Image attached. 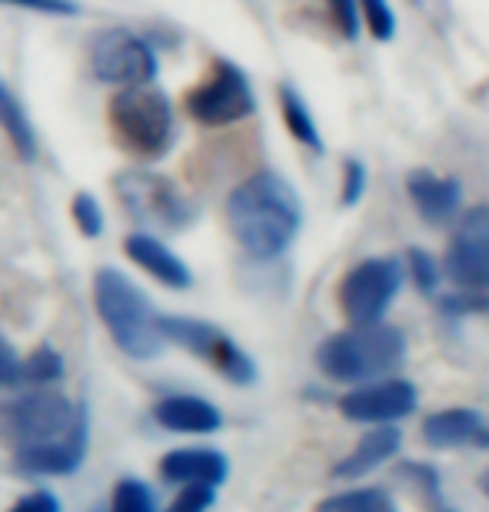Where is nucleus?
Masks as SVG:
<instances>
[{
	"instance_id": "7",
	"label": "nucleus",
	"mask_w": 489,
	"mask_h": 512,
	"mask_svg": "<svg viewBox=\"0 0 489 512\" xmlns=\"http://www.w3.org/2000/svg\"><path fill=\"white\" fill-rule=\"evenodd\" d=\"M160 333L167 343H177L193 356L207 360L220 376H227L230 383L250 386L257 380V366L227 333L203 320H187V316H160Z\"/></svg>"
},
{
	"instance_id": "8",
	"label": "nucleus",
	"mask_w": 489,
	"mask_h": 512,
	"mask_svg": "<svg viewBox=\"0 0 489 512\" xmlns=\"http://www.w3.org/2000/svg\"><path fill=\"white\" fill-rule=\"evenodd\" d=\"M183 107H187V114L197 124L227 127L253 114V87L243 77L240 67L227 64V60H217L210 67V74L187 94Z\"/></svg>"
},
{
	"instance_id": "32",
	"label": "nucleus",
	"mask_w": 489,
	"mask_h": 512,
	"mask_svg": "<svg viewBox=\"0 0 489 512\" xmlns=\"http://www.w3.org/2000/svg\"><path fill=\"white\" fill-rule=\"evenodd\" d=\"M333 10V20L336 27H340V34L346 40L356 37V20H360V10H356V0H326Z\"/></svg>"
},
{
	"instance_id": "12",
	"label": "nucleus",
	"mask_w": 489,
	"mask_h": 512,
	"mask_svg": "<svg viewBox=\"0 0 489 512\" xmlns=\"http://www.w3.org/2000/svg\"><path fill=\"white\" fill-rule=\"evenodd\" d=\"M420 396L416 386L406 380H376L360 389H350L340 399V413L350 423H370V426H393L396 419L410 416Z\"/></svg>"
},
{
	"instance_id": "22",
	"label": "nucleus",
	"mask_w": 489,
	"mask_h": 512,
	"mask_svg": "<svg viewBox=\"0 0 489 512\" xmlns=\"http://www.w3.org/2000/svg\"><path fill=\"white\" fill-rule=\"evenodd\" d=\"M280 110H283V120H287V130L297 137L300 143H307V147L313 150H320L323 143H320V133H317V124H313V117H310V110L303 107V100L300 94L293 87L283 84L280 87Z\"/></svg>"
},
{
	"instance_id": "37",
	"label": "nucleus",
	"mask_w": 489,
	"mask_h": 512,
	"mask_svg": "<svg viewBox=\"0 0 489 512\" xmlns=\"http://www.w3.org/2000/svg\"><path fill=\"white\" fill-rule=\"evenodd\" d=\"M443 512H453V509H443Z\"/></svg>"
},
{
	"instance_id": "15",
	"label": "nucleus",
	"mask_w": 489,
	"mask_h": 512,
	"mask_svg": "<svg viewBox=\"0 0 489 512\" xmlns=\"http://www.w3.org/2000/svg\"><path fill=\"white\" fill-rule=\"evenodd\" d=\"M406 190H410V200H413V207L420 210V217L430 223L453 220L463 200L460 183L453 177H436L430 170H413L410 177H406Z\"/></svg>"
},
{
	"instance_id": "13",
	"label": "nucleus",
	"mask_w": 489,
	"mask_h": 512,
	"mask_svg": "<svg viewBox=\"0 0 489 512\" xmlns=\"http://www.w3.org/2000/svg\"><path fill=\"white\" fill-rule=\"evenodd\" d=\"M87 443H90V419L84 413L80 416V423L70 429L64 439H54V443H44V446L17 449L14 459H17L20 469H27V473L67 476V473H77V466L84 463Z\"/></svg>"
},
{
	"instance_id": "27",
	"label": "nucleus",
	"mask_w": 489,
	"mask_h": 512,
	"mask_svg": "<svg viewBox=\"0 0 489 512\" xmlns=\"http://www.w3.org/2000/svg\"><path fill=\"white\" fill-rule=\"evenodd\" d=\"M213 489L217 486H207V483H190L180 489V496L173 499V503L167 506V512H207L213 506Z\"/></svg>"
},
{
	"instance_id": "34",
	"label": "nucleus",
	"mask_w": 489,
	"mask_h": 512,
	"mask_svg": "<svg viewBox=\"0 0 489 512\" xmlns=\"http://www.w3.org/2000/svg\"><path fill=\"white\" fill-rule=\"evenodd\" d=\"M10 512H60V503H57L54 493L40 489V493H30V496L20 499V503L10 509Z\"/></svg>"
},
{
	"instance_id": "17",
	"label": "nucleus",
	"mask_w": 489,
	"mask_h": 512,
	"mask_svg": "<svg viewBox=\"0 0 489 512\" xmlns=\"http://www.w3.org/2000/svg\"><path fill=\"white\" fill-rule=\"evenodd\" d=\"M154 419L170 429V433H193V436H207L217 433L223 426L220 409L207 403L200 396H167L154 406Z\"/></svg>"
},
{
	"instance_id": "18",
	"label": "nucleus",
	"mask_w": 489,
	"mask_h": 512,
	"mask_svg": "<svg viewBox=\"0 0 489 512\" xmlns=\"http://www.w3.org/2000/svg\"><path fill=\"white\" fill-rule=\"evenodd\" d=\"M400 446H403V433L396 426H373L370 433L356 443L353 453L336 463L333 476L336 479H360L366 473H373V469H380L383 463H390V459L400 453Z\"/></svg>"
},
{
	"instance_id": "26",
	"label": "nucleus",
	"mask_w": 489,
	"mask_h": 512,
	"mask_svg": "<svg viewBox=\"0 0 489 512\" xmlns=\"http://www.w3.org/2000/svg\"><path fill=\"white\" fill-rule=\"evenodd\" d=\"M406 266H410V276H413L416 290H420V293H433L436 290V283H440V270H436L430 253L410 250V253H406Z\"/></svg>"
},
{
	"instance_id": "25",
	"label": "nucleus",
	"mask_w": 489,
	"mask_h": 512,
	"mask_svg": "<svg viewBox=\"0 0 489 512\" xmlns=\"http://www.w3.org/2000/svg\"><path fill=\"white\" fill-rule=\"evenodd\" d=\"M70 213H74V223L84 237H100L104 233V213H100V203L90 193H77L74 203H70Z\"/></svg>"
},
{
	"instance_id": "23",
	"label": "nucleus",
	"mask_w": 489,
	"mask_h": 512,
	"mask_svg": "<svg viewBox=\"0 0 489 512\" xmlns=\"http://www.w3.org/2000/svg\"><path fill=\"white\" fill-rule=\"evenodd\" d=\"M60 376H64V360H60V353H54L50 346H37V350L20 363V383L47 386V383H57Z\"/></svg>"
},
{
	"instance_id": "14",
	"label": "nucleus",
	"mask_w": 489,
	"mask_h": 512,
	"mask_svg": "<svg viewBox=\"0 0 489 512\" xmlns=\"http://www.w3.org/2000/svg\"><path fill=\"white\" fill-rule=\"evenodd\" d=\"M124 250L140 270L157 276V280L163 286H170V290H187V286L193 283L187 263H183L167 243H160L154 233H130V237L124 240Z\"/></svg>"
},
{
	"instance_id": "3",
	"label": "nucleus",
	"mask_w": 489,
	"mask_h": 512,
	"mask_svg": "<svg viewBox=\"0 0 489 512\" xmlns=\"http://www.w3.org/2000/svg\"><path fill=\"white\" fill-rule=\"evenodd\" d=\"M94 303L114 343L134 360H154L167 346L160 333V316L150 306L147 293L134 280L107 266L94 273Z\"/></svg>"
},
{
	"instance_id": "9",
	"label": "nucleus",
	"mask_w": 489,
	"mask_h": 512,
	"mask_svg": "<svg viewBox=\"0 0 489 512\" xmlns=\"http://www.w3.org/2000/svg\"><path fill=\"white\" fill-rule=\"evenodd\" d=\"M90 70L114 87H144L157 77V57L137 34L124 27L100 30L90 44Z\"/></svg>"
},
{
	"instance_id": "31",
	"label": "nucleus",
	"mask_w": 489,
	"mask_h": 512,
	"mask_svg": "<svg viewBox=\"0 0 489 512\" xmlns=\"http://www.w3.org/2000/svg\"><path fill=\"white\" fill-rule=\"evenodd\" d=\"M0 4L27 7V10H37V14H47V17H70L80 10L74 0H0Z\"/></svg>"
},
{
	"instance_id": "2",
	"label": "nucleus",
	"mask_w": 489,
	"mask_h": 512,
	"mask_svg": "<svg viewBox=\"0 0 489 512\" xmlns=\"http://www.w3.org/2000/svg\"><path fill=\"white\" fill-rule=\"evenodd\" d=\"M406 356V340L396 326H353L333 333L317 346V366L333 383H376L393 373Z\"/></svg>"
},
{
	"instance_id": "35",
	"label": "nucleus",
	"mask_w": 489,
	"mask_h": 512,
	"mask_svg": "<svg viewBox=\"0 0 489 512\" xmlns=\"http://www.w3.org/2000/svg\"><path fill=\"white\" fill-rule=\"evenodd\" d=\"M476 446H489V429H483L480 439H476Z\"/></svg>"
},
{
	"instance_id": "11",
	"label": "nucleus",
	"mask_w": 489,
	"mask_h": 512,
	"mask_svg": "<svg viewBox=\"0 0 489 512\" xmlns=\"http://www.w3.org/2000/svg\"><path fill=\"white\" fill-rule=\"evenodd\" d=\"M117 193L124 207L134 213L140 223H154V227H183L187 223V203L173 190V183L150 177V173H120Z\"/></svg>"
},
{
	"instance_id": "33",
	"label": "nucleus",
	"mask_w": 489,
	"mask_h": 512,
	"mask_svg": "<svg viewBox=\"0 0 489 512\" xmlns=\"http://www.w3.org/2000/svg\"><path fill=\"white\" fill-rule=\"evenodd\" d=\"M20 356L14 353V346H10L4 336H0V386H14L20 383Z\"/></svg>"
},
{
	"instance_id": "19",
	"label": "nucleus",
	"mask_w": 489,
	"mask_h": 512,
	"mask_svg": "<svg viewBox=\"0 0 489 512\" xmlns=\"http://www.w3.org/2000/svg\"><path fill=\"white\" fill-rule=\"evenodd\" d=\"M483 416L476 409L456 406V409H443V413H433L423 419V439L433 449H453V446H466L476 443L483 433Z\"/></svg>"
},
{
	"instance_id": "20",
	"label": "nucleus",
	"mask_w": 489,
	"mask_h": 512,
	"mask_svg": "<svg viewBox=\"0 0 489 512\" xmlns=\"http://www.w3.org/2000/svg\"><path fill=\"white\" fill-rule=\"evenodd\" d=\"M0 127L14 143L17 157L20 160H34L37 157V137H34V127H30L27 114L20 110L17 97L10 94V87L0 80Z\"/></svg>"
},
{
	"instance_id": "1",
	"label": "nucleus",
	"mask_w": 489,
	"mask_h": 512,
	"mask_svg": "<svg viewBox=\"0 0 489 512\" xmlns=\"http://www.w3.org/2000/svg\"><path fill=\"white\" fill-rule=\"evenodd\" d=\"M300 223V197L280 173H253L227 200V227L233 240L260 260L287 250L297 240Z\"/></svg>"
},
{
	"instance_id": "10",
	"label": "nucleus",
	"mask_w": 489,
	"mask_h": 512,
	"mask_svg": "<svg viewBox=\"0 0 489 512\" xmlns=\"http://www.w3.org/2000/svg\"><path fill=\"white\" fill-rule=\"evenodd\" d=\"M446 280L460 290H489V203L466 210L443 256Z\"/></svg>"
},
{
	"instance_id": "16",
	"label": "nucleus",
	"mask_w": 489,
	"mask_h": 512,
	"mask_svg": "<svg viewBox=\"0 0 489 512\" xmlns=\"http://www.w3.org/2000/svg\"><path fill=\"white\" fill-rule=\"evenodd\" d=\"M227 456L217 453V449H173L160 459V476L167 483H207V486H220L227 479Z\"/></svg>"
},
{
	"instance_id": "24",
	"label": "nucleus",
	"mask_w": 489,
	"mask_h": 512,
	"mask_svg": "<svg viewBox=\"0 0 489 512\" xmlns=\"http://www.w3.org/2000/svg\"><path fill=\"white\" fill-rule=\"evenodd\" d=\"M110 512H157L154 493H150L147 483H140V479H120L114 489Z\"/></svg>"
},
{
	"instance_id": "21",
	"label": "nucleus",
	"mask_w": 489,
	"mask_h": 512,
	"mask_svg": "<svg viewBox=\"0 0 489 512\" xmlns=\"http://www.w3.org/2000/svg\"><path fill=\"white\" fill-rule=\"evenodd\" d=\"M313 512H396V503L383 489H350V493L326 496Z\"/></svg>"
},
{
	"instance_id": "4",
	"label": "nucleus",
	"mask_w": 489,
	"mask_h": 512,
	"mask_svg": "<svg viewBox=\"0 0 489 512\" xmlns=\"http://www.w3.org/2000/svg\"><path fill=\"white\" fill-rule=\"evenodd\" d=\"M114 140L134 157L157 160L173 143L170 100L147 87H124L107 107Z\"/></svg>"
},
{
	"instance_id": "29",
	"label": "nucleus",
	"mask_w": 489,
	"mask_h": 512,
	"mask_svg": "<svg viewBox=\"0 0 489 512\" xmlns=\"http://www.w3.org/2000/svg\"><path fill=\"white\" fill-rule=\"evenodd\" d=\"M396 476L406 479L410 486H416L426 499H440V479H436V473L430 466H420V463H403L400 469H396Z\"/></svg>"
},
{
	"instance_id": "28",
	"label": "nucleus",
	"mask_w": 489,
	"mask_h": 512,
	"mask_svg": "<svg viewBox=\"0 0 489 512\" xmlns=\"http://www.w3.org/2000/svg\"><path fill=\"white\" fill-rule=\"evenodd\" d=\"M363 17L376 40H390L396 34V17L386 0H363Z\"/></svg>"
},
{
	"instance_id": "6",
	"label": "nucleus",
	"mask_w": 489,
	"mask_h": 512,
	"mask_svg": "<svg viewBox=\"0 0 489 512\" xmlns=\"http://www.w3.org/2000/svg\"><path fill=\"white\" fill-rule=\"evenodd\" d=\"M403 266L393 256H373L356 263L340 283V310L350 326H376L390 310L393 296L400 293Z\"/></svg>"
},
{
	"instance_id": "5",
	"label": "nucleus",
	"mask_w": 489,
	"mask_h": 512,
	"mask_svg": "<svg viewBox=\"0 0 489 512\" xmlns=\"http://www.w3.org/2000/svg\"><path fill=\"white\" fill-rule=\"evenodd\" d=\"M84 413L87 409H74V403L54 389H34L0 403V439L14 449L54 443L64 439Z\"/></svg>"
},
{
	"instance_id": "30",
	"label": "nucleus",
	"mask_w": 489,
	"mask_h": 512,
	"mask_svg": "<svg viewBox=\"0 0 489 512\" xmlns=\"http://www.w3.org/2000/svg\"><path fill=\"white\" fill-rule=\"evenodd\" d=\"M363 183H366V170L360 160H346L343 163V193H340V203L343 207H353L360 203L363 197Z\"/></svg>"
},
{
	"instance_id": "36",
	"label": "nucleus",
	"mask_w": 489,
	"mask_h": 512,
	"mask_svg": "<svg viewBox=\"0 0 489 512\" xmlns=\"http://www.w3.org/2000/svg\"><path fill=\"white\" fill-rule=\"evenodd\" d=\"M480 489L489 496V473H483V476H480Z\"/></svg>"
}]
</instances>
